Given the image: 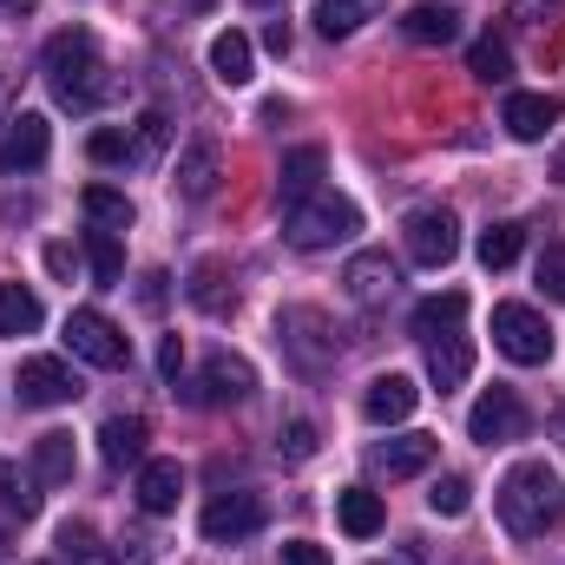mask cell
<instances>
[{
	"mask_svg": "<svg viewBox=\"0 0 565 565\" xmlns=\"http://www.w3.org/2000/svg\"><path fill=\"white\" fill-rule=\"evenodd\" d=\"M40 66H46L53 99H60V106H73V113H93V106H106V99L119 93V79H113V66H106L99 40H93L86 26L53 33V40H46V53H40Z\"/></svg>",
	"mask_w": 565,
	"mask_h": 565,
	"instance_id": "1",
	"label": "cell"
},
{
	"mask_svg": "<svg viewBox=\"0 0 565 565\" xmlns=\"http://www.w3.org/2000/svg\"><path fill=\"white\" fill-rule=\"evenodd\" d=\"M493 507H500V526H507L513 540H546L565 520V487L546 460H520V467L500 480Z\"/></svg>",
	"mask_w": 565,
	"mask_h": 565,
	"instance_id": "2",
	"label": "cell"
},
{
	"mask_svg": "<svg viewBox=\"0 0 565 565\" xmlns=\"http://www.w3.org/2000/svg\"><path fill=\"white\" fill-rule=\"evenodd\" d=\"M355 231H362V211L349 198H335V191H316V198L282 211V237L296 250H329V244H349Z\"/></svg>",
	"mask_w": 565,
	"mask_h": 565,
	"instance_id": "3",
	"label": "cell"
},
{
	"mask_svg": "<svg viewBox=\"0 0 565 565\" xmlns=\"http://www.w3.org/2000/svg\"><path fill=\"white\" fill-rule=\"evenodd\" d=\"M493 342H500V355L520 362V369L553 362V329H546V316L526 309V302H500V309H493Z\"/></svg>",
	"mask_w": 565,
	"mask_h": 565,
	"instance_id": "4",
	"label": "cell"
},
{
	"mask_svg": "<svg viewBox=\"0 0 565 565\" xmlns=\"http://www.w3.org/2000/svg\"><path fill=\"white\" fill-rule=\"evenodd\" d=\"M402 244H408V257H415L422 270H440V264L460 257V224H454L447 204H422V211L402 217Z\"/></svg>",
	"mask_w": 565,
	"mask_h": 565,
	"instance_id": "5",
	"label": "cell"
},
{
	"mask_svg": "<svg viewBox=\"0 0 565 565\" xmlns=\"http://www.w3.org/2000/svg\"><path fill=\"white\" fill-rule=\"evenodd\" d=\"M66 349H73L79 362H93V369H126V362H132V342H126L119 322L99 316V309H73V316H66Z\"/></svg>",
	"mask_w": 565,
	"mask_h": 565,
	"instance_id": "6",
	"label": "cell"
},
{
	"mask_svg": "<svg viewBox=\"0 0 565 565\" xmlns=\"http://www.w3.org/2000/svg\"><path fill=\"white\" fill-rule=\"evenodd\" d=\"M467 434H473L480 447H507V440H526V402H520L513 388H487V395L473 402V415H467Z\"/></svg>",
	"mask_w": 565,
	"mask_h": 565,
	"instance_id": "7",
	"label": "cell"
},
{
	"mask_svg": "<svg viewBox=\"0 0 565 565\" xmlns=\"http://www.w3.org/2000/svg\"><path fill=\"white\" fill-rule=\"evenodd\" d=\"M13 395H20V408H60V402L79 395V382L60 355H26L20 375H13Z\"/></svg>",
	"mask_w": 565,
	"mask_h": 565,
	"instance_id": "8",
	"label": "cell"
},
{
	"mask_svg": "<svg viewBox=\"0 0 565 565\" xmlns=\"http://www.w3.org/2000/svg\"><path fill=\"white\" fill-rule=\"evenodd\" d=\"M198 526H204L211 546H237V540L264 533V500H257V493H217V500L204 507Z\"/></svg>",
	"mask_w": 565,
	"mask_h": 565,
	"instance_id": "9",
	"label": "cell"
},
{
	"mask_svg": "<svg viewBox=\"0 0 565 565\" xmlns=\"http://www.w3.org/2000/svg\"><path fill=\"white\" fill-rule=\"evenodd\" d=\"M53 151V126L40 113H13L0 126V171H40Z\"/></svg>",
	"mask_w": 565,
	"mask_h": 565,
	"instance_id": "10",
	"label": "cell"
},
{
	"mask_svg": "<svg viewBox=\"0 0 565 565\" xmlns=\"http://www.w3.org/2000/svg\"><path fill=\"white\" fill-rule=\"evenodd\" d=\"M277 329H282V342H289V355H296L302 375H316L322 362H335V335H329V322L316 309H282Z\"/></svg>",
	"mask_w": 565,
	"mask_h": 565,
	"instance_id": "11",
	"label": "cell"
},
{
	"mask_svg": "<svg viewBox=\"0 0 565 565\" xmlns=\"http://www.w3.org/2000/svg\"><path fill=\"white\" fill-rule=\"evenodd\" d=\"M250 395H257V369H250L244 355H224V349H217V355L204 362V375H198V402H204V408H224V402H250Z\"/></svg>",
	"mask_w": 565,
	"mask_h": 565,
	"instance_id": "12",
	"label": "cell"
},
{
	"mask_svg": "<svg viewBox=\"0 0 565 565\" xmlns=\"http://www.w3.org/2000/svg\"><path fill=\"white\" fill-rule=\"evenodd\" d=\"M559 119H565L559 93H513V99H507V113H500V126H507L520 145H540Z\"/></svg>",
	"mask_w": 565,
	"mask_h": 565,
	"instance_id": "13",
	"label": "cell"
},
{
	"mask_svg": "<svg viewBox=\"0 0 565 565\" xmlns=\"http://www.w3.org/2000/svg\"><path fill=\"white\" fill-rule=\"evenodd\" d=\"M342 282H349V296H355L362 309H382V302L395 296V282H402V270L388 264V250H362V257H349V270H342Z\"/></svg>",
	"mask_w": 565,
	"mask_h": 565,
	"instance_id": "14",
	"label": "cell"
},
{
	"mask_svg": "<svg viewBox=\"0 0 565 565\" xmlns=\"http://www.w3.org/2000/svg\"><path fill=\"white\" fill-rule=\"evenodd\" d=\"M415 402H422V388H415L408 375H375L369 395H362V415H369L375 427H395V422L415 415Z\"/></svg>",
	"mask_w": 565,
	"mask_h": 565,
	"instance_id": "15",
	"label": "cell"
},
{
	"mask_svg": "<svg viewBox=\"0 0 565 565\" xmlns=\"http://www.w3.org/2000/svg\"><path fill=\"white\" fill-rule=\"evenodd\" d=\"M322 171H329L322 145H296V151L282 158V171H277L282 211H289V204H302V198H316V191H322Z\"/></svg>",
	"mask_w": 565,
	"mask_h": 565,
	"instance_id": "16",
	"label": "cell"
},
{
	"mask_svg": "<svg viewBox=\"0 0 565 565\" xmlns=\"http://www.w3.org/2000/svg\"><path fill=\"white\" fill-rule=\"evenodd\" d=\"M467 375H473V342H467L460 329H454V335H434V342H427V382L447 395V388H460Z\"/></svg>",
	"mask_w": 565,
	"mask_h": 565,
	"instance_id": "17",
	"label": "cell"
},
{
	"mask_svg": "<svg viewBox=\"0 0 565 565\" xmlns=\"http://www.w3.org/2000/svg\"><path fill=\"white\" fill-rule=\"evenodd\" d=\"M434 454H440V440H434V434H395V440H382V447H375V467H382L388 480H408V473L434 467Z\"/></svg>",
	"mask_w": 565,
	"mask_h": 565,
	"instance_id": "18",
	"label": "cell"
},
{
	"mask_svg": "<svg viewBox=\"0 0 565 565\" xmlns=\"http://www.w3.org/2000/svg\"><path fill=\"white\" fill-rule=\"evenodd\" d=\"M178 493H184V467H178V460H139V507L151 520L171 513Z\"/></svg>",
	"mask_w": 565,
	"mask_h": 565,
	"instance_id": "19",
	"label": "cell"
},
{
	"mask_svg": "<svg viewBox=\"0 0 565 565\" xmlns=\"http://www.w3.org/2000/svg\"><path fill=\"white\" fill-rule=\"evenodd\" d=\"M335 520H342L349 540H375L388 513H382V493H369V487H342V493H335Z\"/></svg>",
	"mask_w": 565,
	"mask_h": 565,
	"instance_id": "20",
	"label": "cell"
},
{
	"mask_svg": "<svg viewBox=\"0 0 565 565\" xmlns=\"http://www.w3.org/2000/svg\"><path fill=\"white\" fill-rule=\"evenodd\" d=\"M145 434L151 427L139 415H113V422L99 427V454H106V467H139L145 460Z\"/></svg>",
	"mask_w": 565,
	"mask_h": 565,
	"instance_id": "21",
	"label": "cell"
},
{
	"mask_svg": "<svg viewBox=\"0 0 565 565\" xmlns=\"http://www.w3.org/2000/svg\"><path fill=\"white\" fill-rule=\"evenodd\" d=\"M402 33H408L415 46H447V40H460V13L422 0V7H408V13H402Z\"/></svg>",
	"mask_w": 565,
	"mask_h": 565,
	"instance_id": "22",
	"label": "cell"
},
{
	"mask_svg": "<svg viewBox=\"0 0 565 565\" xmlns=\"http://www.w3.org/2000/svg\"><path fill=\"white\" fill-rule=\"evenodd\" d=\"M211 184H217V145L211 139H191L184 145V158H178V198H211Z\"/></svg>",
	"mask_w": 565,
	"mask_h": 565,
	"instance_id": "23",
	"label": "cell"
},
{
	"mask_svg": "<svg viewBox=\"0 0 565 565\" xmlns=\"http://www.w3.org/2000/svg\"><path fill=\"white\" fill-rule=\"evenodd\" d=\"M250 60H257V46H250L237 26H224V33L211 40V73H217L224 86H244V79H250Z\"/></svg>",
	"mask_w": 565,
	"mask_h": 565,
	"instance_id": "24",
	"label": "cell"
},
{
	"mask_svg": "<svg viewBox=\"0 0 565 565\" xmlns=\"http://www.w3.org/2000/svg\"><path fill=\"white\" fill-rule=\"evenodd\" d=\"M79 211L93 217V231H132V198L126 191H113V184H86V198H79Z\"/></svg>",
	"mask_w": 565,
	"mask_h": 565,
	"instance_id": "25",
	"label": "cell"
},
{
	"mask_svg": "<svg viewBox=\"0 0 565 565\" xmlns=\"http://www.w3.org/2000/svg\"><path fill=\"white\" fill-rule=\"evenodd\" d=\"M40 322H46L40 296L26 282H0V335H33Z\"/></svg>",
	"mask_w": 565,
	"mask_h": 565,
	"instance_id": "26",
	"label": "cell"
},
{
	"mask_svg": "<svg viewBox=\"0 0 565 565\" xmlns=\"http://www.w3.org/2000/svg\"><path fill=\"white\" fill-rule=\"evenodd\" d=\"M33 480H46V487H66L73 480V434H40L33 440Z\"/></svg>",
	"mask_w": 565,
	"mask_h": 565,
	"instance_id": "27",
	"label": "cell"
},
{
	"mask_svg": "<svg viewBox=\"0 0 565 565\" xmlns=\"http://www.w3.org/2000/svg\"><path fill=\"white\" fill-rule=\"evenodd\" d=\"M460 316H467V296H460V289L427 296L422 309H415V335H422V342H434V335H454V329H460Z\"/></svg>",
	"mask_w": 565,
	"mask_h": 565,
	"instance_id": "28",
	"label": "cell"
},
{
	"mask_svg": "<svg viewBox=\"0 0 565 565\" xmlns=\"http://www.w3.org/2000/svg\"><path fill=\"white\" fill-rule=\"evenodd\" d=\"M388 0H316V26L329 33V40H342V33H355L362 20H375Z\"/></svg>",
	"mask_w": 565,
	"mask_h": 565,
	"instance_id": "29",
	"label": "cell"
},
{
	"mask_svg": "<svg viewBox=\"0 0 565 565\" xmlns=\"http://www.w3.org/2000/svg\"><path fill=\"white\" fill-rule=\"evenodd\" d=\"M184 296H191L204 316H231V309H237V289H224V270H217V264H198L191 282H184Z\"/></svg>",
	"mask_w": 565,
	"mask_h": 565,
	"instance_id": "30",
	"label": "cell"
},
{
	"mask_svg": "<svg viewBox=\"0 0 565 565\" xmlns=\"http://www.w3.org/2000/svg\"><path fill=\"white\" fill-rule=\"evenodd\" d=\"M467 73L480 79V86H507L513 79V53H507V40H473V53H467Z\"/></svg>",
	"mask_w": 565,
	"mask_h": 565,
	"instance_id": "31",
	"label": "cell"
},
{
	"mask_svg": "<svg viewBox=\"0 0 565 565\" xmlns=\"http://www.w3.org/2000/svg\"><path fill=\"white\" fill-rule=\"evenodd\" d=\"M86 264H93V277L113 289V282H126V244L113 231H86Z\"/></svg>",
	"mask_w": 565,
	"mask_h": 565,
	"instance_id": "32",
	"label": "cell"
},
{
	"mask_svg": "<svg viewBox=\"0 0 565 565\" xmlns=\"http://www.w3.org/2000/svg\"><path fill=\"white\" fill-rule=\"evenodd\" d=\"M520 244H526V231L500 217V224H487V231H480V244H473V250H480V264H487V270H507V264L520 257Z\"/></svg>",
	"mask_w": 565,
	"mask_h": 565,
	"instance_id": "33",
	"label": "cell"
},
{
	"mask_svg": "<svg viewBox=\"0 0 565 565\" xmlns=\"http://www.w3.org/2000/svg\"><path fill=\"white\" fill-rule=\"evenodd\" d=\"M427 507H434L440 520H460V513L473 507V487H467V473H440V480H434V493H427Z\"/></svg>",
	"mask_w": 565,
	"mask_h": 565,
	"instance_id": "34",
	"label": "cell"
},
{
	"mask_svg": "<svg viewBox=\"0 0 565 565\" xmlns=\"http://www.w3.org/2000/svg\"><path fill=\"white\" fill-rule=\"evenodd\" d=\"M86 151H93V164H139L132 132H113V126H99V132L86 139Z\"/></svg>",
	"mask_w": 565,
	"mask_h": 565,
	"instance_id": "35",
	"label": "cell"
},
{
	"mask_svg": "<svg viewBox=\"0 0 565 565\" xmlns=\"http://www.w3.org/2000/svg\"><path fill=\"white\" fill-rule=\"evenodd\" d=\"M132 145H139V164H151L164 151V113H145L139 126H132Z\"/></svg>",
	"mask_w": 565,
	"mask_h": 565,
	"instance_id": "36",
	"label": "cell"
},
{
	"mask_svg": "<svg viewBox=\"0 0 565 565\" xmlns=\"http://www.w3.org/2000/svg\"><path fill=\"white\" fill-rule=\"evenodd\" d=\"M99 546H93V526L86 520H66L60 526V559H93Z\"/></svg>",
	"mask_w": 565,
	"mask_h": 565,
	"instance_id": "37",
	"label": "cell"
},
{
	"mask_svg": "<svg viewBox=\"0 0 565 565\" xmlns=\"http://www.w3.org/2000/svg\"><path fill=\"white\" fill-rule=\"evenodd\" d=\"M277 454H282V460H309V454H316V427L289 422V427H282V440H277Z\"/></svg>",
	"mask_w": 565,
	"mask_h": 565,
	"instance_id": "38",
	"label": "cell"
},
{
	"mask_svg": "<svg viewBox=\"0 0 565 565\" xmlns=\"http://www.w3.org/2000/svg\"><path fill=\"white\" fill-rule=\"evenodd\" d=\"M0 500H7V507H13L20 520H26V513L40 507V493H26V480H13V467H7V460H0Z\"/></svg>",
	"mask_w": 565,
	"mask_h": 565,
	"instance_id": "39",
	"label": "cell"
},
{
	"mask_svg": "<svg viewBox=\"0 0 565 565\" xmlns=\"http://www.w3.org/2000/svg\"><path fill=\"white\" fill-rule=\"evenodd\" d=\"M106 559H113V565H151V540H145V533H126Z\"/></svg>",
	"mask_w": 565,
	"mask_h": 565,
	"instance_id": "40",
	"label": "cell"
},
{
	"mask_svg": "<svg viewBox=\"0 0 565 565\" xmlns=\"http://www.w3.org/2000/svg\"><path fill=\"white\" fill-rule=\"evenodd\" d=\"M158 375H164V382L184 375V342H178V335H164V349H158Z\"/></svg>",
	"mask_w": 565,
	"mask_h": 565,
	"instance_id": "41",
	"label": "cell"
},
{
	"mask_svg": "<svg viewBox=\"0 0 565 565\" xmlns=\"http://www.w3.org/2000/svg\"><path fill=\"white\" fill-rule=\"evenodd\" d=\"M282 565H329V553H322L316 540H289V546H282Z\"/></svg>",
	"mask_w": 565,
	"mask_h": 565,
	"instance_id": "42",
	"label": "cell"
},
{
	"mask_svg": "<svg viewBox=\"0 0 565 565\" xmlns=\"http://www.w3.org/2000/svg\"><path fill=\"white\" fill-rule=\"evenodd\" d=\"M540 282H546V296H565V250H546V264H540Z\"/></svg>",
	"mask_w": 565,
	"mask_h": 565,
	"instance_id": "43",
	"label": "cell"
},
{
	"mask_svg": "<svg viewBox=\"0 0 565 565\" xmlns=\"http://www.w3.org/2000/svg\"><path fill=\"white\" fill-rule=\"evenodd\" d=\"M164 282H171L164 270H145V277H139V302H145V309H158V302H164Z\"/></svg>",
	"mask_w": 565,
	"mask_h": 565,
	"instance_id": "44",
	"label": "cell"
},
{
	"mask_svg": "<svg viewBox=\"0 0 565 565\" xmlns=\"http://www.w3.org/2000/svg\"><path fill=\"white\" fill-rule=\"evenodd\" d=\"M73 264H79L73 244H46V270H53V277H73Z\"/></svg>",
	"mask_w": 565,
	"mask_h": 565,
	"instance_id": "45",
	"label": "cell"
},
{
	"mask_svg": "<svg viewBox=\"0 0 565 565\" xmlns=\"http://www.w3.org/2000/svg\"><path fill=\"white\" fill-rule=\"evenodd\" d=\"M565 0H513V13H520V20H540V13H559Z\"/></svg>",
	"mask_w": 565,
	"mask_h": 565,
	"instance_id": "46",
	"label": "cell"
},
{
	"mask_svg": "<svg viewBox=\"0 0 565 565\" xmlns=\"http://www.w3.org/2000/svg\"><path fill=\"white\" fill-rule=\"evenodd\" d=\"M264 46H270V53H289V26H282V20L264 26Z\"/></svg>",
	"mask_w": 565,
	"mask_h": 565,
	"instance_id": "47",
	"label": "cell"
},
{
	"mask_svg": "<svg viewBox=\"0 0 565 565\" xmlns=\"http://www.w3.org/2000/svg\"><path fill=\"white\" fill-rule=\"evenodd\" d=\"M13 79H20V73H13V60H7V53H0V99H7V93H13Z\"/></svg>",
	"mask_w": 565,
	"mask_h": 565,
	"instance_id": "48",
	"label": "cell"
},
{
	"mask_svg": "<svg viewBox=\"0 0 565 565\" xmlns=\"http://www.w3.org/2000/svg\"><path fill=\"white\" fill-rule=\"evenodd\" d=\"M0 7H7V13H33L40 0H0Z\"/></svg>",
	"mask_w": 565,
	"mask_h": 565,
	"instance_id": "49",
	"label": "cell"
},
{
	"mask_svg": "<svg viewBox=\"0 0 565 565\" xmlns=\"http://www.w3.org/2000/svg\"><path fill=\"white\" fill-rule=\"evenodd\" d=\"M553 178H559V184H565V145H559V158H553Z\"/></svg>",
	"mask_w": 565,
	"mask_h": 565,
	"instance_id": "50",
	"label": "cell"
},
{
	"mask_svg": "<svg viewBox=\"0 0 565 565\" xmlns=\"http://www.w3.org/2000/svg\"><path fill=\"white\" fill-rule=\"evenodd\" d=\"M0 565H7V540H0Z\"/></svg>",
	"mask_w": 565,
	"mask_h": 565,
	"instance_id": "51",
	"label": "cell"
}]
</instances>
